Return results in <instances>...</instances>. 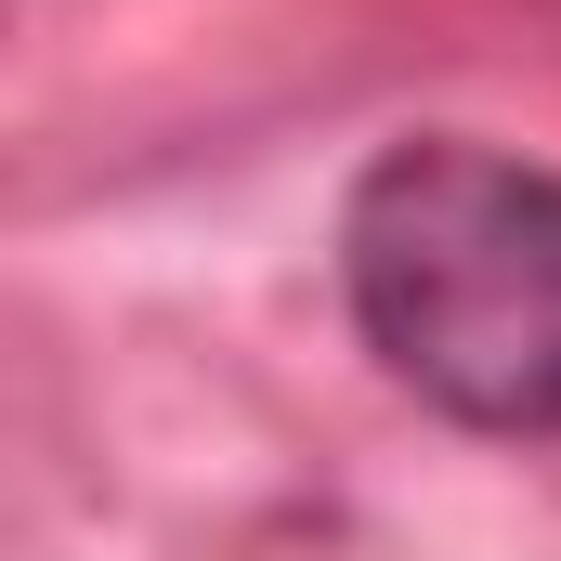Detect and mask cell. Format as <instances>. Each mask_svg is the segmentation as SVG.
Masks as SVG:
<instances>
[{
	"label": "cell",
	"instance_id": "obj_1",
	"mask_svg": "<svg viewBox=\"0 0 561 561\" xmlns=\"http://www.w3.org/2000/svg\"><path fill=\"white\" fill-rule=\"evenodd\" d=\"M366 353L470 431H561V170L510 144H392L340 209Z\"/></svg>",
	"mask_w": 561,
	"mask_h": 561
}]
</instances>
